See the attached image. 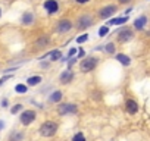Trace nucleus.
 <instances>
[{"label": "nucleus", "mask_w": 150, "mask_h": 141, "mask_svg": "<svg viewBox=\"0 0 150 141\" xmlns=\"http://www.w3.org/2000/svg\"><path fill=\"white\" fill-rule=\"evenodd\" d=\"M134 35H135L134 30L129 28V27H122L116 31V38H118L119 43H128L134 38Z\"/></svg>", "instance_id": "1"}, {"label": "nucleus", "mask_w": 150, "mask_h": 141, "mask_svg": "<svg viewBox=\"0 0 150 141\" xmlns=\"http://www.w3.org/2000/svg\"><path fill=\"white\" fill-rule=\"evenodd\" d=\"M56 131H57V123L50 122V121L44 122V123L40 126V134H41L43 137H52V135L56 134Z\"/></svg>", "instance_id": "2"}, {"label": "nucleus", "mask_w": 150, "mask_h": 141, "mask_svg": "<svg viewBox=\"0 0 150 141\" xmlns=\"http://www.w3.org/2000/svg\"><path fill=\"white\" fill-rule=\"evenodd\" d=\"M97 63H99V59L97 57H87V59H84L81 62L80 68H81L83 72H90V70H93L97 66Z\"/></svg>", "instance_id": "3"}, {"label": "nucleus", "mask_w": 150, "mask_h": 141, "mask_svg": "<svg viewBox=\"0 0 150 141\" xmlns=\"http://www.w3.org/2000/svg\"><path fill=\"white\" fill-rule=\"evenodd\" d=\"M116 11H118V8L115 5H108V6H105V8H102L99 11V16L102 19H109V18H112L116 13Z\"/></svg>", "instance_id": "4"}, {"label": "nucleus", "mask_w": 150, "mask_h": 141, "mask_svg": "<svg viewBox=\"0 0 150 141\" xmlns=\"http://www.w3.org/2000/svg\"><path fill=\"white\" fill-rule=\"evenodd\" d=\"M94 24L93 18L90 15H81L78 19H77V28L78 30H87L88 27H91Z\"/></svg>", "instance_id": "5"}, {"label": "nucleus", "mask_w": 150, "mask_h": 141, "mask_svg": "<svg viewBox=\"0 0 150 141\" xmlns=\"http://www.w3.org/2000/svg\"><path fill=\"white\" fill-rule=\"evenodd\" d=\"M147 24H149V18L146 16V15H140V16H137L135 19H134V30L135 31H143L146 27H147Z\"/></svg>", "instance_id": "6"}, {"label": "nucleus", "mask_w": 150, "mask_h": 141, "mask_svg": "<svg viewBox=\"0 0 150 141\" xmlns=\"http://www.w3.org/2000/svg\"><path fill=\"white\" fill-rule=\"evenodd\" d=\"M34 119H35V112L34 110H25L21 115V123H24V125H30Z\"/></svg>", "instance_id": "7"}, {"label": "nucleus", "mask_w": 150, "mask_h": 141, "mask_svg": "<svg viewBox=\"0 0 150 141\" xmlns=\"http://www.w3.org/2000/svg\"><path fill=\"white\" fill-rule=\"evenodd\" d=\"M59 113L60 115H68V113H75L77 112V106L75 104H69V103H63L59 106Z\"/></svg>", "instance_id": "8"}, {"label": "nucleus", "mask_w": 150, "mask_h": 141, "mask_svg": "<svg viewBox=\"0 0 150 141\" xmlns=\"http://www.w3.org/2000/svg\"><path fill=\"white\" fill-rule=\"evenodd\" d=\"M44 9L50 15H53V13H56L59 11V5H57L56 0H46V2H44Z\"/></svg>", "instance_id": "9"}, {"label": "nucleus", "mask_w": 150, "mask_h": 141, "mask_svg": "<svg viewBox=\"0 0 150 141\" xmlns=\"http://www.w3.org/2000/svg\"><path fill=\"white\" fill-rule=\"evenodd\" d=\"M72 28V22L69 21V19H60L59 22H57V25H56V30L59 31V32H66V31H69Z\"/></svg>", "instance_id": "10"}, {"label": "nucleus", "mask_w": 150, "mask_h": 141, "mask_svg": "<svg viewBox=\"0 0 150 141\" xmlns=\"http://www.w3.org/2000/svg\"><path fill=\"white\" fill-rule=\"evenodd\" d=\"M125 109H127V112L129 115H135L138 112V103L135 100H132V99H128L125 102Z\"/></svg>", "instance_id": "11"}, {"label": "nucleus", "mask_w": 150, "mask_h": 141, "mask_svg": "<svg viewBox=\"0 0 150 141\" xmlns=\"http://www.w3.org/2000/svg\"><path fill=\"white\" fill-rule=\"evenodd\" d=\"M59 78H60V82H62V84H69V82L72 81V78H74V74H72V70L69 69V70H65V72H62Z\"/></svg>", "instance_id": "12"}, {"label": "nucleus", "mask_w": 150, "mask_h": 141, "mask_svg": "<svg viewBox=\"0 0 150 141\" xmlns=\"http://www.w3.org/2000/svg\"><path fill=\"white\" fill-rule=\"evenodd\" d=\"M116 60L122 65V66H129L131 65V57L128 54H124V53H118L116 54Z\"/></svg>", "instance_id": "13"}, {"label": "nucleus", "mask_w": 150, "mask_h": 141, "mask_svg": "<svg viewBox=\"0 0 150 141\" xmlns=\"http://www.w3.org/2000/svg\"><path fill=\"white\" fill-rule=\"evenodd\" d=\"M21 22H22L24 25H31V24L34 22V13H33V12H25V13L22 15V18H21Z\"/></svg>", "instance_id": "14"}, {"label": "nucleus", "mask_w": 150, "mask_h": 141, "mask_svg": "<svg viewBox=\"0 0 150 141\" xmlns=\"http://www.w3.org/2000/svg\"><path fill=\"white\" fill-rule=\"evenodd\" d=\"M128 22V16H118V18H113V19H109V25H122Z\"/></svg>", "instance_id": "15"}, {"label": "nucleus", "mask_w": 150, "mask_h": 141, "mask_svg": "<svg viewBox=\"0 0 150 141\" xmlns=\"http://www.w3.org/2000/svg\"><path fill=\"white\" fill-rule=\"evenodd\" d=\"M49 43H50V38H49L47 35H41V37L35 41V46L40 47V49H43V47H47Z\"/></svg>", "instance_id": "16"}, {"label": "nucleus", "mask_w": 150, "mask_h": 141, "mask_svg": "<svg viewBox=\"0 0 150 141\" xmlns=\"http://www.w3.org/2000/svg\"><path fill=\"white\" fill-rule=\"evenodd\" d=\"M60 99H62V93H60V91H54V93L50 96V102H53V103L60 102Z\"/></svg>", "instance_id": "17"}, {"label": "nucleus", "mask_w": 150, "mask_h": 141, "mask_svg": "<svg viewBox=\"0 0 150 141\" xmlns=\"http://www.w3.org/2000/svg\"><path fill=\"white\" fill-rule=\"evenodd\" d=\"M49 56H50V59H52V60H59V59L62 57V53H60L59 50H53V51H50V53H49Z\"/></svg>", "instance_id": "18"}, {"label": "nucleus", "mask_w": 150, "mask_h": 141, "mask_svg": "<svg viewBox=\"0 0 150 141\" xmlns=\"http://www.w3.org/2000/svg\"><path fill=\"white\" fill-rule=\"evenodd\" d=\"M30 85H37V84H40L41 82V77H31V78H28V81H27Z\"/></svg>", "instance_id": "19"}, {"label": "nucleus", "mask_w": 150, "mask_h": 141, "mask_svg": "<svg viewBox=\"0 0 150 141\" xmlns=\"http://www.w3.org/2000/svg\"><path fill=\"white\" fill-rule=\"evenodd\" d=\"M22 138H24V134H22V132H13V134L9 137L11 141H21Z\"/></svg>", "instance_id": "20"}, {"label": "nucleus", "mask_w": 150, "mask_h": 141, "mask_svg": "<svg viewBox=\"0 0 150 141\" xmlns=\"http://www.w3.org/2000/svg\"><path fill=\"white\" fill-rule=\"evenodd\" d=\"M103 50L108 51V53H115L116 49H115V44H113V43H108L106 46H103Z\"/></svg>", "instance_id": "21"}, {"label": "nucleus", "mask_w": 150, "mask_h": 141, "mask_svg": "<svg viewBox=\"0 0 150 141\" xmlns=\"http://www.w3.org/2000/svg\"><path fill=\"white\" fill-rule=\"evenodd\" d=\"M108 34H109V27H108V25L100 27V30H99V35H100V37H106Z\"/></svg>", "instance_id": "22"}, {"label": "nucleus", "mask_w": 150, "mask_h": 141, "mask_svg": "<svg viewBox=\"0 0 150 141\" xmlns=\"http://www.w3.org/2000/svg\"><path fill=\"white\" fill-rule=\"evenodd\" d=\"M72 141H86V137L83 135V132H78V134H75Z\"/></svg>", "instance_id": "23"}, {"label": "nucleus", "mask_w": 150, "mask_h": 141, "mask_svg": "<svg viewBox=\"0 0 150 141\" xmlns=\"http://www.w3.org/2000/svg\"><path fill=\"white\" fill-rule=\"evenodd\" d=\"M15 91H16V93H27V87H25L24 84H18V85L15 87Z\"/></svg>", "instance_id": "24"}, {"label": "nucleus", "mask_w": 150, "mask_h": 141, "mask_svg": "<svg viewBox=\"0 0 150 141\" xmlns=\"http://www.w3.org/2000/svg\"><path fill=\"white\" fill-rule=\"evenodd\" d=\"M87 40H88V35H87V34H83L81 37H78V38H77V43H78V44H81V43H86Z\"/></svg>", "instance_id": "25"}, {"label": "nucleus", "mask_w": 150, "mask_h": 141, "mask_svg": "<svg viewBox=\"0 0 150 141\" xmlns=\"http://www.w3.org/2000/svg\"><path fill=\"white\" fill-rule=\"evenodd\" d=\"M19 110H22V104H15V106L12 107L11 112H12V113H18Z\"/></svg>", "instance_id": "26"}, {"label": "nucleus", "mask_w": 150, "mask_h": 141, "mask_svg": "<svg viewBox=\"0 0 150 141\" xmlns=\"http://www.w3.org/2000/svg\"><path fill=\"white\" fill-rule=\"evenodd\" d=\"M9 78H12V77H11V75H6V77H3L2 80H0V85H3V84H5V81H6V80H9Z\"/></svg>", "instance_id": "27"}, {"label": "nucleus", "mask_w": 150, "mask_h": 141, "mask_svg": "<svg viewBox=\"0 0 150 141\" xmlns=\"http://www.w3.org/2000/svg\"><path fill=\"white\" fill-rule=\"evenodd\" d=\"M75 53H77V49H75V47H72V49L69 50V54H68V56H69V59H71V56H74Z\"/></svg>", "instance_id": "28"}, {"label": "nucleus", "mask_w": 150, "mask_h": 141, "mask_svg": "<svg viewBox=\"0 0 150 141\" xmlns=\"http://www.w3.org/2000/svg\"><path fill=\"white\" fill-rule=\"evenodd\" d=\"M77 3H80V5H86V3H88L90 0H75Z\"/></svg>", "instance_id": "29"}, {"label": "nucleus", "mask_w": 150, "mask_h": 141, "mask_svg": "<svg viewBox=\"0 0 150 141\" xmlns=\"http://www.w3.org/2000/svg\"><path fill=\"white\" fill-rule=\"evenodd\" d=\"M118 2H119L121 5H128V3L131 2V0H118Z\"/></svg>", "instance_id": "30"}, {"label": "nucleus", "mask_w": 150, "mask_h": 141, "mask_svg": "<svg viewBox=\"0 0 150 141\" xmlns=\"http://www.w3.org/2000/svg\"><path fill=\"white\" fill-rule=\"evenodd\" d=\"M131 11H132V8H128V9H127V11H125V12H124V13H125V16H128V15H129V12H131Z\"/></svg>", "instance_id": "31"}, {"label": "nucleus", "mask_w": 150, "mask_h": 141, "mask_svg": "<svg viewBox=\"0 0 150 141\" xmlns=\"http://www.w3.org/2000/svg\"><path fill=\"white\" fill-rule=\"evenodd\" d=\"M84 54H86V53H84V50H83V49H80V53H78V57H83Z\"/></svg>", "instance_id": "32"}, {"label": "nucleus", "mask_w": 150, "mask_h": 141, "mask_svg": "<svg viewBox=\"0 0 150 141\" xmlns=\"http://www.w3.org/2000/svg\"><path fill=\"white\" fill-rule=\"evenodd\" d=\"M3 128H5V122L0 121V129H3Z\"/></svg>", "instance_id": "33"}, {"label": "nucleus", "mask_w": 150, "mask_h": 141, "mask_svg": "<svg viewBox=\"0 0 150 141\" xmlns=\"http://www.w3.org/2000/svg\"><path fill=\"white\" fill-rule=\"evenodd\" d=\"M0 16H2V9H0Z\"/></svg>", "instance_id": "34"}]
</instances>
